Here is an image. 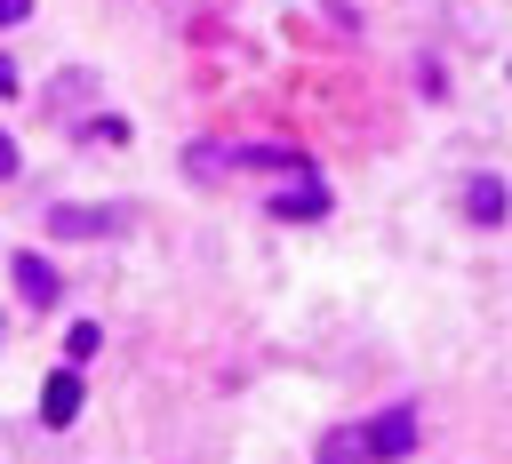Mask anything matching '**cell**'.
I'll list each match as a JSON object with an SVG mask.
<instances>
[{"mask_svg":"<svg viewBox=\"0 0 512 464\" xmlns=\"http://www.w3.org/2000/svg\"><path fill=\"white\" fill-rule=\"evenodd\" d=\"M408 448H416V416H408V408H384L376 424L328 440V456H408Z\"/></svg>","mask_w":512,"mask_h":464,"instance_id":"obj_1","label":"cell"},{"mask_svg":"<svg viewBox=\"0 0 512 464\" xmlns=\"http://www.w3.org/2000/svg\"><path fill=\"white\" fill-rule=\"evenodd\" d=\"M328 208V192H320V176L312 168H296V184L288 192H272V216H320Z\"/></svg>","mask_w":512,"mask_h":464,"instance_id":"obj_2","label":"cell"},{"mask_svg":"<svg viewBox=\"0 0 512 464\" xmlns=\"http://www.w3.org/2000/svg\"><path fill=\"white\" fill-rule=\"evenodd\" d=\"M40 416H48V424H72V416H80V376H72V368H56V376H48Z\"/></svg>","mask_w":512,"mask_h":464,"instance_id":"obj_3","label":"cell"},{"mask_svg":"<svg viewBox=\"0 0 512 464\" xmlns=\"http://www.w3.org/2000/svg\"><path fill=\"white\" fill-rule=\"evenodd\" d=\"M464 216H472V224H504V184H496V176H472V184H464Z\"/></svg>","mask_w":512,"mask_h":464,"instance_id":"obj_4","label":"cell"},{"mask_svg":"<svg viewBox=\"0 0 512 464\" xmlns=\"http://www.w3.org/2000/svg\"><path fill=\"white\" fill-rule=\"evenodd\" d=\"M8 272H16V288H24V304H56V272H48L40 256H8Z\"/></svg>","mask_w":512,"mask_h":464,"instance_id":"obj_5","label":"cell"},{"mask_svg":"<svg viewBox=\"0 0 512 464\" xmlns=\"http://www.w3.org/2000/svg\"><path fill=\"white\" fill-rule=\"evenodd\" d=\"M48 224H56V232H64V240H80V232H112V224H120V216H96V208H56V216H48Z\"/></svg>","mask_w":512,"mask_h":464,"instance_id":"obj_6","label":"cell"},{"mask_svg":"<svg viewBox=\"0 0 512 464\" xmlns=\"http://www.w3.org/2000/svg\"><path fill=\"white\" fill-rule=\"evenodd\" d=\"M0 16H8V24H24V16H32V0H0Z\"/></svg>","mask_w":512,"mask_h":464,"instance_id":"obj_7","label":"cell"}]
</instances>
